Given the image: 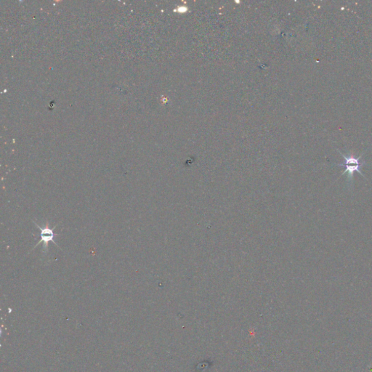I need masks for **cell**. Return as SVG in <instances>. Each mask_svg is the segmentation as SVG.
Returning a JSON list of instances; mask_svg holds the SVG:
<instances>
[{
	"instance_id": "cell-1",
	"label": "cell",
	"mask_w": 372,
	"mask_h": 372,
	"mask_svg": "<svg viewBox=\"0 0 372 372\" xmlns=\"http://www.w3.org/2000/svg\"><path fill=\"white\" fill-rule=\"evenodd\" d=\"M339 152L340 154H341L342 157H344V159H345V163L336 164V165L338 166V167H343V166H345V167H346V170H345V172L342 174V175L348 173V181H349V182L353 181V174H354L355 172H358V173L361 174V175L364 177V175L362 174L361 171V167L362 166H363V164H366V162H365L364 161H363V162H361V159L363 154L360 156L359 157H358V158H355L353 156H345V154H342L340 151Z\"/></svg>"
},
{
	"instance_id": "cell-2",
	"label": "cell",
	"mask_w": 372,
	"mask_h": 372,
	"mask_svg": "<svg viewBox=\"0 0 372 372\" xmlns=\"http://www.w3.org/2000/svg\"><path fill=\"white\" fill-rule=\"evenodd\" d=\"M33 224H34L35 226H36V227H38V229H40V241H39L38 244L35 245L33 249H34L35 248H36V246H38L39 244H40V243H43V248H44V251L45 252H48V246H49V243L50 242V241H53V242L55 244H56L57 246H58V244L55 243V241L54 240L55 236L58 235V234H55V233L53 232V229H55V227H56V226H55L54 229H50L49 224H48V222H47L44 228L38 226V225L36 224L35 222H33Z\"/></svg>"
}]
</instances>
